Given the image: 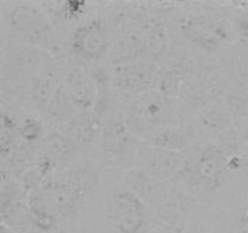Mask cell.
<instances>
[{"label": "cell", "instance_id": "6da1fadb", "mask_svg": "<svg viewBox=\"0 0 248 233\" xmlns=\"http://www.w3.org/2000/svg\"><path fill=\"white\" fill-rule=\"evenodd\" d=\"M101 186V167L94 160L80 159L51 175L27 196V203L41 233L67 226L91 203Z\"/></svg>", "mask_w": 248, "mask_h": 233}, {"label": "cell", "instance_id": "7a4b0ae2", "mask_svg": "<svg viewBox=\"0 0 248 233\" xmlns=\"http://www.w3.org/2000/svg\"><path fill=\"white\" fill-rule=\"evenodd\" d=\"M241 171V146L201 141L186 150V159L174 180L193 193L210 197L219 193Z\"/></svg>", "mask_w": 248, "mask_h": 233}, {"label": "cell", "instance_id": "3957f363", "mask_svg": "<svg viewBox=\"0 0 248 233\" xmlns=\"http://www.w3.org/2000/svg\"><path fill=\"white\" fill-rule=\"evenodd\" d=\"M2 23L14 43L51 53L60 48L56 26L40 2H9L2 9Z\"/></svg>", "mask_w": 248, "mask_h": 233}, {"label": "cell", "instance_id": "277c9868", "mask_svg": "<svg viewBox=\"0 0 248 233\" xmlns=\"http://www.w3.org/2000/svg\"><path fill=\"white\" fill-rule=\"evenodd\" d=\"M124 118L140 140L166 126L186 123L177 100L154 90L135 95L126 104Z\"/></svg>", "mask_w": 248, "mask_h": 233}, {"label": "cell", "instance_id": "5b68a950", "mask_svg": "<svg viewBox=\"0 0 248 233\" xmlns=\"http://www.w3.org/2000/svg\"><path fill=\"white\" fill-rule=\"evenodd\" d=\"M152 209L124 183L111 186L106 196V216L115 233H150Z\"/></svg>", "mask_w": 248, "mask_h": 233}, {"label": "cell", "instance_id": "8992f818", "mask_svg": "<svg viewBox=\"0 0 248 233\" xmlns=\"http://www.w3.org/2000/svg\"><path fill=\"white\" fill-rule=\"evenodd\" d=\"M143 141L133 133L120 116H109L104 119L103 130L96 150L104 162L121 165L136 162Z\"/></svg>", "mask_w": 248, "mask_h": 233}, {"label": "cell", "instance_id": "52a82bcc", "mask_svg": "<svg viewBox=\"0 0 248 233\" xmlns=\"http://www.w3.org/2000/svg\"><path fill=\"white\" fill-rule=\"evenodd\" d=\"M110 49V29L102 17L79 24L69 36L70 53L80 62L98 63Z\"/></svg>", "mask_w": 248, "mask_h": 233}, {"label": "cell", "instance_id": "ba28073f", "mask_svg": "<svg viewBox=\"0 0 248 233\" xmlns=\"http://www.w3.org/2000/svg\"><path fill=\"white\" fill-rule=\"evenodd\" d=\"M182 34L193 46L208 53H215L229 40L225 23L211 15H190L182 22Z\"/></svg>", "mask_w": 248, "mask_h": 233}, {"label": "cell", "instance_id": "9c48e42d", "mask_svg": "<svg viewBox=\"0 0 248 233\" xmlns=\"http://www.w3.org/2000/svg\"><path fill=\"white\" fill-rule=\"evenodd\" d=\"M194 123L202 136L216 143H232L240 141L236 124L223 100L208 102L196 112Z\"/></svg>", "mask_w": 248, "mask_h": 233}, {"label": "cell", "instance_id": "30bf717a", "mask_svg": "<svg viewBox=\"0 0 248 233\" xmlns=\"http://www.w3.org/2000/svg\"><path fill=\"white\" fill-rule=\"evenodd\" d=\"M186 159V152H174L143 142L138 150L136 164L157 181L176 179Z\"/></svg>", "mask_w": 248, "mask_h": 233}, {"label": "cell", "instance_id": "8fae6325", "mask_svg": "<svg viewBox=\"0 0 248 233\" xmlns=\"http://www.w3.org/2000/svg\"><path fill=\"white\" fill-rule=\"evenodd\" d=\"M123 183L155 211L166 203L172 192L165 186V182L157 181L138 165L127 167L124 171Z\"/></svg>", "mask_w": 248, "mask_h": 233}, {"label": "cell", "instance_id": "7c38bea8", "mask_svg": "<svg viewBox=\"0 0 248 233\" xmlns=\"http://www.w3.org/2000/svg\"><path fill=\"white\" fill-rule=\"evenodd\" d=\"M103 119L93 109H90L78 112L64 125L57 128V130L85 153L97 147L103 130Z\"/></svg>", "mask_w": 248, "mask_h": 233}, {"label": "cell", "instance_id": "4fadbf2b", "mask_svg": "<svg viewBox=\"0 0 248 233\" xmlns=\"http://www.w3.org/2000/svg\"><path fill=\"white\" fill-rule=\"evenodd\" d=\"M62 84L78 112L90 111L96 106L98 90L91 75L80 65H73L63 72Z\"/></svg>", "mask_w": 248, "mask_h": 233}, {"label": "cell", "instance_id": "5bb4252c", "mask_svg": "<svg viewBox=\"0 0 248 233\" xmlns=\"http://www.w3.org/2000/svg\"><path fill=\"white\" fill-rule=\"evenodd\" d=\"M201 136L202 135L195 123H183L160 129L150 133L142 141L155 147L165 148L174 152H186L193 146L201 142Z\"/></svg>", "mask_w": 248, "mask_h": 233}, {"label": "cell", "instance_id": "9a60e30c", "mask_svg": "<svg viewBox=\"0 0 248 233\" xmlns=\"http://www.w3.org/2000/svg\"><path fill=\"white\" fill-rule=\"evenodd\" d=\"M52 53L40 49L31 48L18 43H9V46L2 45V68L12 67V69L29 72L31 69L36 73L45 69V66L50 65Z\"/></svg>", "mask_w": 248, "mask_h": 233}, {"label": "cell", "instance_id": "2e32d148", "mask_svg": "<svg viewBox=\"0 0 248 233\" xmlns=\"http://www.w3.org/2000/svg\"><path fill=\"white\" fill-rule=\"evenodd\" d=\"M39 153L47 157L53 163L57 172L80 160L79 157L84 154V152L73 141H70L57 129L48 130L43 142L40 143Z\"/></svg>", "mask_w": 248, "mask_h": 233}, {"label": "cell", "instance_id": "e0dca14e", "mask_svg": "<svg viewBox=\"0 0 248 233\" xmlns=\"http://www.w3.org/2000/svg\"><path fill=\"white\" fill-rule=\"evenodd\" d=\"M62 77L63 73L61 74L53 69H44L28 78L27 99L39 116L47 106L58 86L62 84Z\"/></svg>", "mask_w": 248, "mask_h": 233}, {"label": "cell", "instance_id": "ac0fdd59", "mask_svg": "<svg viewBox=\"0 0 248 233\" xmlns=\"http://www.w3.org/2000/svg\"><path fill=\"white\" fill-rule=\"evenodd\" d=\"M161 73L157 72L156 67L149 65L125 66V68L115 75V85L121 90L131 91L135 95L150 91L153 85L157 86Z\"/></svg>", "mask_w": 248, "mask_h": 233}, {"label": "cell", "instance_id": "d6986e66", "mask_svg": "<svg viewBox=\"0 0 248 233\" xmlns=\"http://www.w3.org/2000/svg\"><path fill=\"white\" fill-rule=\"evenodd\" d=\"M1 223L16 233H41L29 209L27 198L0 201Z\"/></svg>", "mask_w": 248, "mask_h": 233}, {"label": "cell", "instance_id": "ffe728a7", "mask_svg": "<svg viewBox=\"0 0 248 233\" xmlns=\"http://www.w3.org/2000/svg\"><path fill=\"white\" fill-rule=\"evenodd\" d=\"M77 113L78 109L68 97L63 84H61L39 116L43 119L44 123L50 125L52 129H57L64 125Z\"/></svg>", "mask_w": 248, "mask_h": 233}, {"label": "cell", "instance_id": "44dd1931", "mask_svg": "<svg viewBox=\"0 0 248 233\" xmlns=\"http://www.w3.org/2000/svg\"><path fill=\"white\" fill-rule=\"evenodd\" d=\"M223 68L232 89L248 92V51L246 49L241 45L229 49Z\"/></svg>", "mask_w": 248, "mask_h": 233}, {"label": "cell", "instance_id": "7402d4cb", "mask_svg": "<svg viewBox=\"0 0 248 233\" xmlns=\"http://www.w3.org/2000/svg\"><path fill=\"white\" fill-rule=\"evenodd\" d=\"M46 124L40 116H24L18 119V133L22 142L39 150L40 143L48 133L45 129Z\"/></svg>", "mask_w": 248, "mask_h": 233}, {"label": "cell", "instance_id": "603a6c76", "mask_svg": "<svg viewBox=\"0 0 248 233\" xmlns=\"http://www.w3.org/2000/svg\"><path fill=\"white\" fill-rule=\"evenodd\" d=\"M56 11L64 21H77L81 18L87 10V4L85 1H62L53 2Z\"/></svg>", "mask_w": 248, "mask_h": 233}, {"label": "cell", "instance_id": "cb8c5ba5", "mask_svg": "<svg viewBox=\"0 0 248 233\" xmlns=\"http://www.w3.org/2000/svg\"><path fill=\"white\" fill-rule=\"evenodd\" d=\"M227 233H248V205L237 209L229 218Z\"/></svg>", "mask_w": 248, "mask_h": 233}, {"label": "cell", "instance_id": "d4e9b609", "mask_svg": "<svg viewBox=\"0 0 248 233\" xmlns=\"http://www.w3.org/2000/svg\"><path fill=\"white\" fill-rule=\"evenodd\" d=\"M186 223H171V225H160L154 232L150 233H186Z\"/></svg>", "mask_w": 248, "mask_h": 233}, {"label": "cell", "instance_id": "484cf974", "mask_svg": "<svg viewBox=\"0 0 248 233\" xmlns=\"http://www.w3.org/2000/svg\"><path fill=\"white\" fill-rule=\"evenodd\" d=\"M237 133H239L240 141L244 146H246L248 148V118L242 120L241 123H239L236 125Z\"/></svg>", "mask_w": 248, "mask_h": 233}, {"label": "cell", "instance_id": "4316f807", "mask_svg": "<svg viewBox=\"0 0 248 233\" xmlns=\"http://www.w3.org/2000/svg\"><path fill=\"white\" fill-rule=\"evenodd\" d=\"M248 179V150L242 152V171Z\"/></svg>", "mask_w": 248, "mask_h": 233}, {"label": "cell", "instance_id": "83f0119b", "mask_svg": "<svg viewBox=\"0 0 248 233\" xmlns=\"http://www.w3.org/2000/svg\"><path fill=\"white\" fill-rule=\"evenodd\" d=\"M186 233H210L207 230H205L203 227H200V226H196V227L189 228V230H186Z\"/></svg>", "mask_w": 248, "mask_h": 233}, {"label": "cell", "instance_id": "f1b7e54d", "mask_svg": "<svg viewBox=\"0 0 248 233\" xmlns=\"http://www.w3.org/2000/svg\"><path fill=\"white\" fill-rule=\"evenodd\" d=\"M0 233H16V232H14L11 228H9L7 226H5L4 223H0Z\"/></svg>", "mask_w": 248, "mask_h": 233}]
</instances>
